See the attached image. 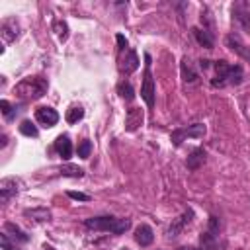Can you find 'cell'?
Wrapping results in <instances>:
<instances>
[{"instance_id": "cell-1", "label": "cell", "mask_w": 250, "mask_h": 250, "mask_svg": "<svg viewBox=\"0 0 250 250\" xmlns=\"http://www.w3.org/2000/svg\"><path fill=\"white\" fill-rule=\"evenodd\" d=\"M199 66L203 70L213 68L215 74L211 76V86L213 88H225V86H234L242 82V68L238 64H229L227 61H199Z\"/></svg>"}, {"instance_id": "cell-2", "label": "cell", "mask_w": 250, "mask_h": 250, "mask_svg": "<svg viewBox=\"0 0 250 250\" xmlns=\"http://www.w3.org/2000/svg\"><path fill=\"white\" fill-rule=\"evenodd\" d=\"M47 88H49L47 78H43V76H27V78L20 80L14 86V94L21 102H33V100H39L41 96H45Z\"/></svg>"}, {"instance_id": "cell-3", "label": "cell", "mask_w": 250, "mask_h": 250, "mask_svg": "<svg viewBox=\"0 0 250 250\" xmlns=\"http://www.w3.org/2000/svg\"><path fill=\"white\" fill-rule=\"evenodd\" d=\"M86 229L92 230H104V232H113V234H123L131 229V221L129 219H119V217H111V215H104V217H90L84 221Z\"/></svg>"}, {"instance_id": "cell-4", "label": "cell", "mask_w": 250, "mask_h": 250, "mask_svg": "<svg viewBox=\"0 0 250 250\" xmlns=\"http://www.w3.org/2000/svg\"><path fill=\"white\" fill-rule=\"evenodd\" d=\"M141 98L145 100V104L148 107L154 105V80H152V72H150V55H145V78H143V86H141Z\"/></svg>"}, {"instance_id": "cell-5", "label": "cell", "mask_w": 250, "mask_h": 250, "mask_svg": "<svg viewBox=\"0 0 250 250\" xmlns=\"http://www.w3.org/2000/svg\"><path fill=\"white\" fill-rule=\"evenodd\" d=\"M205 135V125L203 123H193V125H188V127H182V129H176V131H172V143L176 145V146H180L184 141H186V137H195V139H199V137H203Z\"/></svg>"}, {"instance_id": "cell-6", "label": "cell", "mask_w": 250, "mask_h": 250, "mask_svg": "<svg viewBox=\"0 0 250 250\" xmlns=\"http://www.w3.org/2000/svg\"><path fill=\"white\" fill-rule=\"evenodd\" d=\"M225 41H227V45H229V49H230L232 53H236L238 57H242L244 61L250 62V47L240 39V35H236V33H229Z\"/></svg>"}, {"instance_id": "cell-7", "label": "cell", "mask_w": 250, "mask_h": 250, "mask_svg": "<svg viewBox=\"0 0 250 250\" xmlns=\"http://www.w3.org/2000/svg\"><path fill=\"white\" fill-rule=\"evenodd\" d=\"M20 191V182L16 178H4L0 182V201L8 203L12 197H16Z\"/></svg>"}, {"instance_id": "cell-8", "label": "cell", "mask_w": 250, "mask_h": 250, "mask_svg": "<svg viewBox=\"0 0 250 250\" xmlns=\"http://www.w3.org/2000/svg\"><path fill=\"white\" fill-rule=\"evenodd\" d=\"M35 119L37 123H41L43 127H53L59 123V113L53 109V107H47V105H41L35 109Z\"/></svg>"}, {"instance_id": "cell-9", "label": "cell", "mask_w": 250, "mask_h": 250, "mask_svg": "<svg viewBox=\"0 0 250 250\" xmlns=\"http://www.w3.org/2000/svg\"><path fill=\"white\" fill-rule=\"evenodd\" d=\"M191 217H193V211H191V209H188V211H184L178 219H174V221H172V225L168 227L166 238H174V236H178V234L184 230V227L191 223Z\"/></svg>"}, {"instance_id": "cell-10", "label": "cell", "mask_w": 250, "mask_h": 250, "mask_svg": "<svg viewBox=\"0 0 250 250\" xmlns=\"http://www.w3.org/2000/svg\"><path fill=\"white\" fill-rule=\"evenodd\" d=\"M137 68H139V57H137V53L133 49H127L125 55L119 59V70L123 74H131Z\"/></svg>"}, {"instance_id": "cell-11", "label": "cell", "mask_w": 250, "mask_h": 250, "mask_svg": "<svg viewBox=\"0 0 250 250\" xmlns=\"http://www.w3.org/2000/svg\"><path fill=\"white\" fill-rule=\"evenodd\" d=\"M145 121V115H143V109L141 107H129L127 109V115H125V127L127 131H135L143 125Z\"/></svg>"}, {"instance_id": "cell-12", "label": "cell", "mask_w": 250, "mask_h": 250, "mask_svg": "<svg viewBox=\"0 0 250 250\" xmlns=\"http://www.w3.org/2000/svg\"><path fill=\"white\" fill-rule=\"evenodd\" d=\"M0 33H2V39H4L6 43H12V41L18 37V33H20L18 21H16L14 18L4 20V23H2V27H0Z\"/></svg>"}, {"instance_id": "cell-13", "label": "cell", "mask_w": 250, "mask_h": 250, "mask_svg": "<svg viewBox=\"0 0 250 250\" xmlns=\"http://www.w3.org/2000/svg\"><path fill=\"white\" fill-rule=\"evenodd\" d=\"M135 240H137V244H141V246H148V244H152V240H154V232H152V229L148 227V225H139L137 229H135Z\"/></svg>"}, {"instance_id": "cell-14", "label": "cell", "mask_w": 250, "mask_h": 250, "mask_svg": "<svg viewBox=\"0 0 250 250\" xmlns=\"http://www.w3.org/2000/svg\"><path fill=\"white\" fill-rule=\"evenodd\" d=\"M55 150L59 152V156L62 160H68L70 154H72V145H70V139L68 135H59L57 141H55Z\"/></svg>"}, {"instance_id": "cell-15", "label": "cell", "mask_w": 250, "mask_h": 250, "mask_svg": "<svg viewBox=\"0 0 250 250\" xmlns=\"http://www.w3.org/2000/svg\"><path fill=\"white\" fill-rule=\"evenodd\" d=\"M23 215L27 219H33L35 223H45V221H51V211L47 207H35V209H25Z\"/></svg>"}, {"instance_id": "cell-16", "label": "cell", "mask_w": 250, "mask_h": 250, "mask_svg": "<svg viewBox=\"0 0 250 250\" xmlns=\"http://www.w3.org/2000/svg\"><path fill=\"white\" fill-rule=\"evenodd\" d=\"M205 150L203 148H193L191 150V154L188 156V160H186V166L189 168V170H197L199 166H203V162H205Z\"/></svg>"}, {"instance_id": "cell-17", "label": "cell", "mask_w": 250, "mask_h": 250, "mask_svg": "<svg viewBox=\"0 0 250 250\" xmlns=\"http://www.w3.org/2000/svg\"><path fill=\"white\" fill-rule=\"evenodd\" d=\"M4 232H6L10 238H14V242H27V240H29V236H27L18 225H14V223H6V225H4Z\"/></svg>"}, {"instance_id": "cell-18", "label": "cell", "mask_w": 250, "mask_h": 250, "mask_svg": "<svg viewBox=\"0 0 250 250\" xmlns=\"http://www.w3.org/2000/svg\"><path fill=\"white\" fill-rule=\"evenodd\" d=\"M182 78H184V82H189V84L197 80V72L193 70V64L188 57L182 59Z\"/></svg>"}, {"instance_id": "cell-19", "label": "cell", "mask_w": 250, "mask_h": 250, "mask_svg": "<svg viewBox=\"0 0 250 250\" xmlns=\"http://www.w3.org/2000/svg\"><path fill=\"white\" fill-rule=\"evenodd\" d=\"M193 37L197 39V43H199V45H203V47H207V49H211V47H213V37H211V33H209L207 29L193 27Z\"/></svg>"}, {"instance_id": "cell-20", "label": "cell", "mask_w": 250, "mask_h": 250, "mask_svg": "<svg viewBox=\"0 0 250 250\" xmlns=\"http://www.w3.org/2000/svg\"><path fill=\"white\" fill-rule=\"evenodd\" d=\"M117 94H119L123 100H127V102H131V100L135 98V90H133L131 82H127V80H123V82L117 84Z\"/></svg>"}, {"instance_id": "cell-21", "label": "cell", "mask_w": 250, "mask_h": 250, "mask_svg": "<svg viewBox=\"0 0 250 250\" xmlns=\"http://www.w3.org/2000/svg\"><path fill=\"white\" fill-rule=\"evenodd\" d=\"M59 172L62 176H68V178H82L84 176V170L80 166H74V164H64L59 168Z\"/></svg>"}, {"instance_id": "cell-22", "label": "cell", "mask_w": 250, "mask_h": 250, "mask_svg": "<svg viewBox=\"0 0 250 250\" xmlns=\"http://www.w3.org/2000/svg\"><path fill=\"white\" fill-rule=\"evenodd\" d=\"M53 31L57 33V37L61 41H66L68 39V25L62 21V20H55L53 21Z\"/></svg>"}, {"instance_id": "cell-23", "label": "cell", "mask_w": 250, "mask_h": 250, "mask_svg": "<svg viewBox=\"0 0 250 250\" xmlns=\"http://www.w3.org/2000/svg\"><path fill=\"white\" fill-rule=\"evenodd\" d=\"M20 133H21V135H25V137H33V139H35V137L39 135L37 127H35V125H33L31 121H27V119L20 123Z\"/></svg>"}, {"instance_id": "cell-24", "label": "cell", "mask_w": 250, "mask_h": 250, "mask_svg": "<svg viewBox=\"0 0 250 250\" xmlns=\"http://www.w3.org/2000/svg\"><path fill=\"white\" fill-rule=\"evenodd\" d=\"M82 117H84V109H82V107H76V105H74V107H70V109L66 111V121H68L70 125L78 123Z\"/></svg>"}, {"instance_id": "cell-25", "label": "cell", "mask_w": 250, "mask_h": 250, "mask_svg": "<svg viewBox=\"0 0 250 250\" xmlns=\"http://www.w3.org/2000/svg\"><path fill=\"white\" fill-rule=\"evenodd\" d=\"M0 107H2V115H4V117H6L8 121H10V119H12V117H14L16 113H18L16 105H12V104H10L8 100H2V102H0Z\"/></svg>"}, {"instance_id": "cell-26", "label": "cell", "mask_w": 250, "mask_h": 250, "mask_svg": "<svg viewBox=\"0 0 250 250\" xmlns=\"http://www.w3.org/2000/svg\"><path fill=\"white\" fill-rule=\"evenodd\" d=\"M78 156L80 158H88L90 156V152H92V143L88 141V139H84V141H80V145H78Z\"/></svg>"}, {"instance_id": "cell-27", "label": "cell", "mask_w": 250, "mask_h": 250, "mask_svg": "<svg viewBox=\"0 0 250 250\" xmlns=\"http://www.w3.org/2000/svg\"><path fill=\"white\" fill-rule=\"evenodd\" d=\"M0 244H2V248H4V250H18V244H16V242H12V240H10V236H8L6 232H2V234H0Z\"/></svg>"}, {"instance_id": "cell-28", "label": "cell", "mask_w": 250, "mask_h": 250, "mask_svg": "<svg viewBox=\"0 0 250 250\" xmlns=\"http://www.w3.org/2000/svg\"><path fill=\"white\" fill-rule=\"evenodd\" d=\"M70 199H78V201H90V195H86V193H80V191H68L66 193Z\"/></svg>"}, {"instance_id": "cell-29", "label": "cell", "mask_w": 250, "mask_h": 250, "mask_svg": "<svg viewBox=\"0 0 250 250\" xmlns=\"http://www.w3.org/2000/svg\"><path fill=\"white\" fill-rule=\"evenodd\" d=\"M115 39H117V45H119L117 49H119V51H125V49H127V39H125L121 33H117V37H115Z\"/></svg>"}, {"instance_id": "cell-30", "label": "cell", "mask_w": 250, "mask_h": 250, "mask_svg": "<svg viewBox=\"0 0 250 250\" xmlns=\"http://www.w3.org/2000/svg\"><path fill=\"white\" fill-rule=\"evenodd\" d=\"M41 250H57V248H53V246H49V244H43Z\"/></svg>"}, {"instance_id": "cell-31", "label": "cell", "mask_w": 250, "mask_h": 250, "mask_svg": "<svg viewBox=\"0 0 250 250\" xmlns=\"http://www.w3.org/2000/svg\"><path fill=\"white\" fill-rule=\"evenodd\" d=\"M123 250H129V248H123Z\"/></svg>"}]
</instances>
